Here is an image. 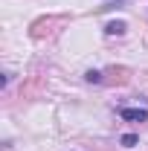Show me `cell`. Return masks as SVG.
<instances>
[{
  "mask_svg": "<svg viewBox=\"0 0 148 151\" xmlns=\"http://www.w3.org/2000/svg\"><path fill=\"white\" fill-rule=\"evenodd\" d=\"M61 23V18H38L32 26H29V35L35 38V41H41V38L52 35V26H58Z\"/></svg>",
  "mask_w": 148,
  "mask_h": 151,
  "instance_id": "6da1fadb",
  "label": "cell"
},
{
  "mask_svg": "<svg viewBox=\"0 0 148 151\" xmlns=\"http://www.w3.org/2000/svg\"><path fill=\"white\" fill-rule=\"evenodd\" d=\"M84 78H87L90 84H102V78H105V76H102V73H96V70H87V73H84Z\"/></svg>",
  "mask_w": 148,
  "mask_h": 151,
  "instance_id": "8992f818",
  "label": "cell"
},
{
  "mask_svg": "<svg viewBox=\"0 0 148 151\" xmlns=\"http://www.w3.org/2000/svg\"><path fill=\"white\" fill-rule=\"evenodd\" d=\"M122 145H125V148H134V145H137V137H134V134H125V137H122Z\"/></svg>",
  "mask_w": 148,
  "mask_h": 151,
  "instance_id": "52a82bcc",
  "label": "cell"
},
{
  "mask_svg": "<svg viewBox=\"0 0 148 151\" xmlns=\"http://www.w3.org/2000/svg\"><path fill=\"white\" fill-rule=\"evenodd\" d=\"M125 29H128V26H125L122 20H111V23L105 26V32H108V35H122Z\"/></svg>",
  "mask_w": 148,
  "mask_h": 151,
  "instance_id": "5b68a950",
  "label": "cell"
},
{
  "mask_svg": "<svg viewBox=\"0 0 148 151\" xmlns=\"http://www.w3.org/2000/svg\"><path fill=\"white\" fill-rule=\"evenodd\" d=\"M102 76H105L102 84H119V87H122V84L131 81V70L128 67H111V70H105Z\"/></svg>",
  "mask_w": 148,
  "mask_h": 151,
  "instance_id": "7a4b0ae2",
  "label": "cell"
},
{
  "mask_svg": "<svg viewBox=\"0 0 148 151\" xmlns=\"http://www.w3.org/2000/svg\"><path fill=\"white\" fill-rule=\"evenodd\" d=\"M38 90H41V78H38V76H32V78L20 87V96H23V99H29V96H35Z\"/></svg>",
  "mask_w": 148,
  "mask_h": 151,
  "instance_id": "277c9868",
  "label": "cell"
},
{
  "mask_svg": "<svg viewBox=\"0 0 148 151\" xmlns=\"http://www.w3.org/2000/svg\"><path fill=\"white\" fill-rule=\"evenodd\" d=\"M119 116H122L125 122H148V111L145 108H122Z\"/></svg>",
  "mask_w": 148,
  "mask_h": 151,
  "instance_id": "3957f363",
  "label": "cell"
}]
</instances>
